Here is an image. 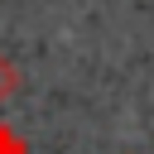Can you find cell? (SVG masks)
Segmentation results:
<instances>
[{
  "instance_id": "obj_1",
  "label": "cell",
  "mask_w": 154,
  "mask_h": 154,
  "mask_svg": "<svg viewBox=\"0 0 154 154\" xmlns=\"http://www.w3.org/2000/svg\"><path fill=\"white\" fill-rule=\"evenodd\" d=\"M19 87H24V72H19V63L0 53V101H10Z\"/></svg>"
},
{
  "instance_id": "obj_2",
  "label": "cell",
  "mask_w": 154,
  "mask_h": 154,
  "mask_svg": "<svg viewBox=\"0 0 154 154\" xmlns=\"http://www.w3.org/2000/svg\"><path fill=\"white\" fill-rule=\"evenodd\" d=\"M0 154H29V144L14 135V125H10V120H0Z\"/></svg>"
}]
</instances>
